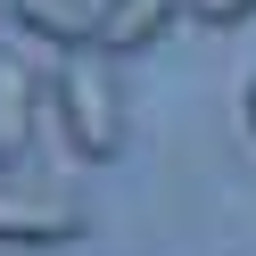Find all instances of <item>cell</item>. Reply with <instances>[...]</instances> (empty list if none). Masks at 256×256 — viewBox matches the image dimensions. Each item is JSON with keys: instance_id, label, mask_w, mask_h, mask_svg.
<instances>
[{"instance_id": "1", "label": "cell", "mask_w": 256, "mask_h": 256, "mask_svg": "<svg viewBox=\"0 0 256 256\" xmlns=\"http://www.w3.org/2000/svg\"><path fill=\"white\" fill-rule=\"evenodd\" d=\"M50 108H58V124H66V149L74 157H116L124 149V91H116V58H100V50H74L66 66L50 74Z\"/></svg>"}, {"instance_id": "2", "label": "cell", "mask_w": 256, "mask_h": 256, "mask_svg": "<svg viewBox=\"0 0 256 256\" xmlns=\"http://www.w3.org/2000/svg\"><path fill=\"white\" fill-rule=\"evenodd\" d=\"M83 232H91V215H83L74 190L0 174V248H74Z\"/></svg>"}, {"instance_id": "4", "label": "cell", "mask_w": 256, "mask_h": 256, "mask_svg": "<svg viewBox=\"0 0 256 256\" xmlns=\"http://www.w3.org/2000/svg\"><path fill=\"white\" fill-rule=\"evenodd\" d=\"M182 8L190 0H100V58H132L149 42H166Z\"/></svg>"}, {"instance_id": "8", "label": "cell", "mask_w": 256, "mask_h": 256, "mask_svg": "<svg viewBox=\"0 0 256 256\" xmlns=\"http://www.w3.org/2000/svg\"><path fill=\"white\" fill-rule=\"evenodd\" d=\"M0 17H8V0H0Z\"/></svg>"}, {"instance_id": "5", "label": "cell", "mask_w": 256, "mask_h": 256, "mask_svg": "<svg viewBox=\"0 0 256 256\" xmlns=\"http://www.w3.org/2000/svg\"><path fill=\"white\" fill-rule=\"evenodd\" d=\"M8 17L34 42H58V50H100V0H8Z\"/></svg>"}, {"instance_id": "6", "label": "cell", "mask_w": 256, "mask_h": 256, "mask_svg": "<svg viewBox=\"0 0 256 256\" xmlns=\"http://www.w3.org/2000/svg\"><path fill=\"white\" fill-rule=\"evenodd\" d=\"M190 17L198 25H240V17H256V0H190Z\"/></svg>"}, {"instance_id": "7", "label": "cell", "mask_w": 256, "mask_h": 256, "mask_svg": "<svg viewBox=\"0 0 256 256\" xmlns=\"http://www.w3.org/2000/svg\"><path fill=\"white\" fill-rule=\"evenodd\" d=\"M240 108H248V132H256V83H248V100H240Z\"/></svg>"}, {"instance_id": "3", "label": "cell", "mask_w": 256, "mask_h": 256, "mask_svg": "<svg viewBox=\"0 0 256 256\" xmlns=\"http://www.w3.org/2000/svg\"><path fill=\"white\" fill-rule=\"evenodd\" d=\"M34 124H42V74L25 66V58L0 50V174L25 166V149H34Z\"/></svg>"}]
</instances>
